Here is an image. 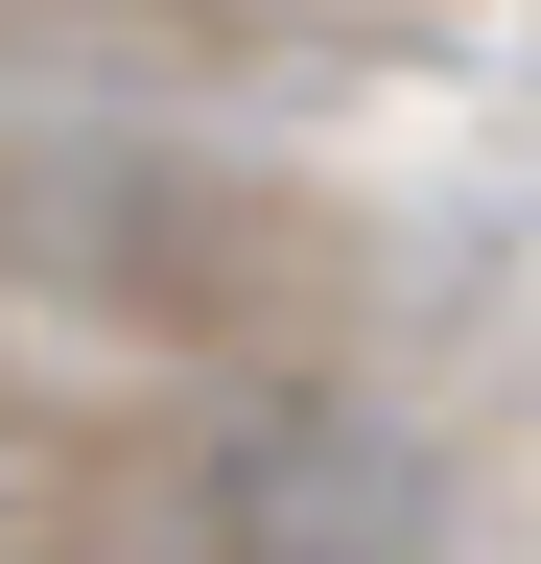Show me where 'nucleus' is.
<instances>
[{"label": "nucleus", "mask_w": 541, "mask_h": 564, "mask_svg": "<svg viewBox=\"0 0 541 564\" xmlns=\"http://www.w3.org/2000/svg\"><path fill=\"white\" fill-rule=\"evenodd\" d=\"M188 541L213 564H424L447 541V470L354 400H259L213 470H188Z\"/></svg>", "instance_id": "1"}]
</instances>
